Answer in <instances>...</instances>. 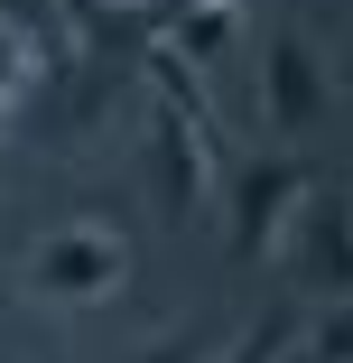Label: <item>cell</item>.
Listing matches in <instances>:
<instances>
[{
    "mask_svg": "<svg viewBox=\"0 0 353 363\" xmlns=\"http://www.w3.org/2000/svg\"><path fill=\"white\" fill-rule=\"evenodd\" d=\"M307 354H316V363H353V298H325V317H316Z\"/></svg>",
    "mask_w": 353,
    "mask_h": 363,
    "instance_id": "cell-8",
    "label": "cell"
},
{
    "mask_svg": "<svg viewBox=\"0 0 353 363\" xmlns=\"http://www.w3.org/2000/svg\"><path fill=\"white\" fill-rule=\"evenodd\" d=\"M316 186V168L307 159H289V150H270V159H233L224 168V196H233V270H251L279 233H289V214H298V196Z\"/></svg>",
    "mask_w": 353,
    "mask_h": 363,
    "instance_id": "cell-2",
    "label": "cell"
},
{
    "mask_svg": "<svg viewBox=\"0 0 353 363\" xmlns=\"http://www.w3.org/2000/svg\"><path fill=\"white\" fill-rule=\"evenodd\" d=\"M19 289L47 298V308H103V298L130 289V242H121L112 224H65V233H47V242L28 252Z\"/></svg>",
    "mask_w": 353,
    "mask_h": 363,
    "instance_id": "cell-1",
    "label": "cell"
},
{
    "mask_svg": "<svg viewBox=\"0 0 353 363\" xmlns=\"http://www.w3.org/2000/svg\"><path fill=\"white\" fill-rule=\"evenodd\" d=\"M279 363H316V354H307V345H289V354H279Z\"/></svg>",
    "mask_w": 353,
    "mask_h": 363,
    "instance_id": "cell-11",
    "label": "cell"
},
{
    "mask_svg": "<svg viewBox=\"0 0 353 363\" xmlns=\"http://www.w3.org/2000/svg\"><path fill=\"white\" fill-rule=\"evenodd\" d=\"M214 168H224V140L204 130V121H186L177 103H158L149 112V196H158L168 224H195V214H204Z\"/></svg>",
    "mask_w": 353,
    "mask_h": 363,
    "instance_id": "cell-3",
    "label": "cell"
},
{
    "mask_svg": "<svg viewBox=\"0 0 353 363\" xmlns=\"http://www.w3.org/2000/svg\"><path fill=\"white\" fill-rule=\"evenodd\" d=\"M158 38H168L186 65H224V56H233V38H242V0H195V10H177Z\"/></svg>",
    "mask_w": 353,
    "mask_h": 363,
    "instance_id": "cell-6",
    "label": "cell"
},
{
    "mask_svg": "<svg viewBox=\"0 0 353 363\" xmlns=\"http://www.w3.org/2000/svg\"><path fill=\"white\" fill-rule=\"evenodd\" d=\"M289 233H298V279L325 289V298H353V196L344 186H307Z\"/></svg>",
    "mask_w": 353,
    "mask_h": 363,
    "instance_id": "cell-5",
    "label": "cell"
},
{
    "mask_svg": "<svg viewBox=\"0 0 353 363\" xmlns=\"http://www.w3.org/2000/svg\"><path fill=\"white\" fill-rule=\"evenodd\" d=\"M37 84V65H28V47L0 28V130H10V112H19V94Z\"/></svg>",
    "mask_w": 353,
    "mask_h": 363,
    "instance_id": "cell-9",
    "label": "cell"
},
{
    "mask_svg": "<svg viewBox=\"0 0 353 363\" xmlns=\"http://www.w3.org/2000/svg\"><path fill=\"white\" fill-rule=\"evenodd\" d=\"M0 363H19V354H10V345H0Z\"/></svg>",
    "mask_w": 353,
    "mask_h": 363,
    "instance_id": "cell-12",
    "label": "cell"
},
{
    "mask_svg": "<svg viewBox=\"0 0 353 363\" xmlns=\"http://www.w3.org/2000/svg\"><path fill=\"white\" fill-rule=\"evenodd\" d=\"M289 345H298V308H260V317H251V335H242L224 363H279Z\"/></svg>",
    "mask_w": 353,
    "mask_h": 363,
    "instance_id": "cell-7",
    "label": "cell"
},
{
    "mask_svg": "<svg viewBox=\"0 0 353 363\" xmlns=\"http://www.w3.org/2000/svg\"><path fill=\"white\" fill-rule=\"evenodd\" d=\"M260 112H270V130H316L325 112H335V75H325V56H316V38L307 28H279L270 38V65H260Z\"/></svg>",
    "mask_w": 353,
    "mask_h": 363,
    "instance_id": "cell-4",
    "label": "cell"
},
{
    "mask_svg": "<svg viewBox=\"0 0 353 363\" xmlns=\"http://www.w3.org/2000/svg\"><path fill=\"white\" fill-rule=\"evenodd\" d=\"M139 363H214V345H204V335H177V345H158V354H139Z\"/></svg>",
    "mask_w": 353,
    "mask_h": 363,
    "instance_id": "cell-10",
    "label": "cell"
}]
</instances>
